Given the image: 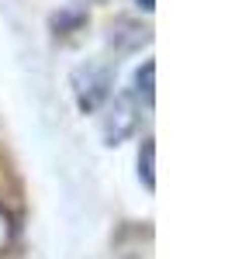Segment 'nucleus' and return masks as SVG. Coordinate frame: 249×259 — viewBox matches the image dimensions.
<instances>
[{"label": "nucleus", "instance_id": "nucleus-1", "mask_svg": "<svg viewBox=\"0 0 249 259\" xmlns=\"http://www.w3.org/2000/svg\"><path fill=\"white\" fill-rule=\"evenodd\" d=\"M152 152H156V145H152V139H145L142 152H139V177H142V183L149 190L156 187V177H152Z\"/></svg>", "mask_w": 249, "mask_h": 259}, {"label": "nucleus", "instance_id": "nucleus-2", "mask_svg": "<svg viewBox=\"0 0 249 259\" xmlns=\"http://www.w3.org/2000/svg\"><path fill=\"white\" fill-rule=\"evenodd\" d=\"M152 73H156V66H152V62H145V66L135 69V94L145 97V104L152 100Z\"/></svg>", "mask_w": 249, "mask_h": 259}, {"label": "nucleus", "instance_id": "nucleus-3", "mask_svg": "<svg viewBox=\"0 0 249 259\" xmlns=\"http://www.w3.org/2000/svg\"><path fill=\"white\" fill-rule=\"evenodd\" d=\"M135 4H139L142 11H152V7H156V0H135Z\"/></svg>", "mask_w": 249, "mask_h": 259}]
</instances>
